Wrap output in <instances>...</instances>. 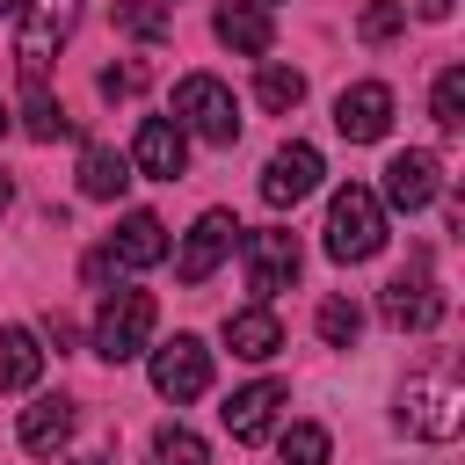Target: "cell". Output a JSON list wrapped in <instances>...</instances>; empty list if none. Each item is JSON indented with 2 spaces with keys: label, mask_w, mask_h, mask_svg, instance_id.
Instances as JSON below:
<instances>
[{
  "label": "cell",
  "mask_w": 465,
  "mask_h": 465,
  "mask_svg": "<svg viewBox=\"0 0 465 465\" xmlns=\"http://www.w3.org/2000/svg\"><path fill=\"white\" fill-rule=\"evenodd\" d=\"M400 429H407V436H429V443H450V436L465 429V385H458L450 363L414 371V378L400 385Z\"/></svg>",
  "instance_id": "1"
},
{
  "label": "cell",
  "mask_w": 465,
  "mask_h": 465,
  "mask_svg": "<svg viewBox=\"0 0 465 465\" xmlns=\"http://www.w3.org/2000/svg\"><path fill=\"white\" fill-rule=\"evenodd\" d=\"M378 247H385V203H378V189H363V182L334 189V203H327V254L334 262H371Z\"/></svg>",
  "instance_id": "2"
},
{
  "label": "cell",
  "mask_w": 465,
  "mask_h": 465,
  "mask_svg": "<svg viewBox=\"0 0 465 465\" xmlns=\"http://www.w3.org/2000/svg\"><path fill=\"white\" fill-rule=\"evenodd\" d=\"M174 124H182V138L196 131L203 145H232L240 138V102H232V87L218 73H189L174 87Z\"/></svg>",
  "instance_id": "3"
},
{
  "label": "cell",
  "mask_w": 465,
  "mask_h": 465,
  "mask_svg": "<svg viewBox=\"0 0 465 465\" xmlns=\"http://www.w3.org/2000/svg\"><path fill=\"white\" fill-rule=\"evenodd\" d=\"M153 320H160L153 291H109L102 312H94V356H102V363H131V356H145Z\"/></svg>",
  "instance_id": "4"
},
{
  "label": "cell",
  "mask_w": 465,
  "mask_h": 465,
  "mask_svg": "<svg viewBox=\"0 0 465 465\" xmlns=\"http://www.w3.org/2000/svg\"><path fill=\"white\" fill-rule=\"evenodd\" d=\"M22 36H15V58H22V80H44V65H51V51L80 29V0H29L22 15Z\"/></svg>",
  "instance_id": "5"
},
{
  "label": "cell",
  "mask_w": 465,
  "mask_h": 465,
  "mask_svg": "<svg viewBox=\"0 0 465 465\" xmlns=\"http://www.w3.org/2000/svg\"><path fill=\"white\" fill-rule=\"evenodd\" d=\"M240 254H247V283H254V298L269 305V298H283L291 283H298V232H283V225H262V232H240Z\"/></svg>",
  "instance_id": "6"
},
{
  "label": "cell",
  "mask_w": 465,
  "mask_h": 465,
  "mask_svg": "<svg viewBox=\"0 0 465 465\" xmlns=\"http://www.w3.org/2000/svg\"><path fill=\"white\" fill-rule=\"evenodd\" d=\"M153 392L160 400H203L211 392V349L196 341V334H174V341H160L153 349Z\"/></svg>",
  "instance_id": "7"
},
{
  "label": "cell",
  "mask_w": 465,
  "mask_h": 465,
  "mask_svg": "<svg viewBox=\"0 0 465 465\" xmlns=\"http://www.w3.org/2000/svg\"><path fill=\"white\" fill-rule=\"evenodd\" d=\"M378 312H385V327H400V334H421V327H436V320H443V291H436V276H429V262H421V254H414V269H407V276H392V283H385Z\"/></svg>",
  "instance_id": "8"
},
{
  "label": "cell",
  "mask_w": 465,
  "mask_h": 465,
  "mask_svg": "<svg viewBox=\"0 0 465 465\" xmlns=\"http://www.w3.org/2000/svg\"><path fill=\"white\" fill-rule=\"evenodd\" d=\"M334 131H341L349 145H378V138L392 131V87H385V80H356V87H341V102H334Z\"/></svg>",
  "instance_id": "9"
},
{
  "label": "cell",
  "mask_w": 465,
  "mask_h": 465,
  "mask_svg": "<svg viewBox=\"0 0 465 465\" xmlns=\"http://www.w3.org/2000/svg\"><path fill=\"white\" fill-rule=\"evenodd\" d=\"M312 189H320V153H312L305 138L276 145V153H269V167H262V203L291 211V203H305Z\"/></svg>",
  "instance_id": "10"
},
{
  "label": "cell",
  "mask_w": 465,
  "mask_h": 465,
  "mask_svg": "<svg viewBox=\"0 0 465 465\" xmlns=\"http://www.w3.org/2000/svg\"><path fill=\"white\" fill-rule=\"evenodd\" d=\"M436 189H443L436 153L407 145V153H392V160H385V196H378V203H392V211H429V203H436Z\"/></svg>",
  "instance_id": "11"
},
{
  "label": "cell",
  "mask_w": 465,
  "mask_h": 465,
  "mask_svg": "<svg viewBox=\"0 0 465 465\" xmlns=\"http://www.w3.org/2000/svg\"><path fill=\"white\" fill-rule=\"evenodd\" d=\"M232 211H203L196 225H189V240H182V254H174V276L182 283H211V269L232 254Z\"/></svg>",
  "instance_id": "12"
},
{
  "label": "cell",
  "mask_w": 465,
  "mask_h": 465,
  "mask_svg": "<svg viewBox=\"0 0 465 465\" xmlns=\"http://www.w3.org/2000/svg\"><path fill=\"white\" fill-rule=\"evenodd\" d=\"M218 414H225L232 443H269V436H276V414H283V385H276V378H254V385H240Z\"/></svg>",
  "instance_id": "13"
},
{
  "label": "cell",
  "mask_w": 465,
  "mask_h": 465,
  "mask_svg": "<svg viewBox=\"0 0 465 465\" xmlns=\"http://www.w3.org/2000/svg\"><path fill=\"white\" fill-rule=\"evenodd\" d=\"M182 160H189L182 124H174V116H145V124H138V138H131V167H138V174H153V182H174V174H182Z\"/></svg>",
  "instance_id": "14"
},
{
  "label": "cell",
  "mask_w": 465,
  "mask_h": 465,
  "mask_svg": "<svg viewBox=\"0 0 465 465\" xmlns=\"http://www.w3.org/2000/svg\"><path fill=\"white\" fill-rule=\"evenodd\" d=\"M211 29H218V44H225V51H240V58H269V44H276L269 7H254V0H225Z\"/></svg>",
  "instance_id": "15"
},
{
  "label": "cell",
  "mask_w": 465,
  "mask_h": 465,
  "mask_svg": "<svg viewBox=\"0 0 465 465\" xmlns=\"http://www.w3.org/2000/svg\"><path fill=\"white\" fill-rule=\"evenodd\" d=\"M225 349L247 356V363H269L283 349V320L269 305H247V312H225Z\"/></svg>",
  "instance_id": "16"
},
{
  "label": "cell",
  "mask_w": 465,
  "mask_h": 465,
  "mask_svg": "<svg viewBox=\"0 0 465 465\" xmlns=\"http://www.w3.org/2000/svg\"><path fill=\"white\" fill-rule=\"evenodd\" d=\"M73 443V400H36V407H22V450L29 458H58Z\"/></svg>",
  "instance_id": "17"
},
{
  "label": "cell",
  "mask_w": 465,
  "mask_h": 465,
  "mask_svg": "<svg viewBox=\"0 0 465 465\" xmlns=\"http://www.w3.org/2000/svg\"><path fill=\"white\" fill-rule=\"evenodd\" d=\"M109 254H116V269H153V262H167V225H160L153 211H131V218L116 225Z\"/></svg>",
  "instance_id": "18"
},
{
  "label": "cell",
  "mask_w": 465,
  "mask_h": 465,
  "mask_svg": "<svg viewBox=\"0 0 465 465\" xmlns=\"http://www.w3.org/2000/svg\"><path fill=\"white\" fill-rule=\"evenodd\" d=\"M44 378V341L29 327H0V392H29Z\"/></svg>",
  "instance_id": "19"
},
{
  "label": "cell",
  "mask_w": 465,
  "mask_h": 465,
  "mask_svg": "<svg viewBox=\"0 0 465 465\" xmlns=\"http://www.w3.org/2000/svg\"><path fill=\"white\" fill-rule=\"evenodd\" d=\"M124 189H131V160L109 153V145H87V153H80V196L109 203V196H124Z\"/></svg>",
  "instance_id": "20"
},
{
  "label": "cell",
  "mask_w": 465,
  "mask_h": 465,
  "mask_svg": "<svg viewBox=\"0 0 465 465\" xmlns=\"http://www.w3.org/2000/svg\"><path fill=\"white\" fill-rule=\"evenodd\" d=\"M22 131L44 138V145H51V138H73V116L58 109V94H51L44 80H22Z\"/></svg>",
  "instance_id": "21"
},
{
  "label": "cell",
  "mask_w": 465,
  "mask_h": 465,
  "mask_svg": "<svg viewBox=\"0 0 465 465\" xmlns=\"http://www.w3.org/2000/svg\"><path fill=\"white\" fill-rule=\"evenodd\" d=\"M429 116H436V131H458V124H465V65H443V73H436Z\"/></svg>",
  "instance_id": "22"
},
{
  "label": "cell",
  "mask_w": 465,
  "mask_h": 465,
  "mask_svg": "<svg viewBox=\"0 0 465 465\" xmlns=\"http://www.w3.org/2000/svg\"><path fill=\"white\" fill-rule=\"evenodd\" d=\"M153 465H211V450H203L196 429L167 421V429H153Z\"/></svg>",
  "instance_id": "23"
},
{
  "label": "cell",
  "mask_w": 465,
  "mask_h": 465,
  "mask_svg": "<svg viewBox=\"0 0 465 465\" xmlns=\"http://www.w3.org/2000/svg\"><path fill=\"white\" fill-rule=\"evenodd\" d=\"M254 94H262V109H298L305 102V73L298 65H262V80H254Z\"/></svg>",
  "instance_id": "24"
},
{
  "label": "cell",
  "mask_w": 465,
  "mask_h": 465,
  "mask_svg": "<svg viewBox=\"0 0 465 465\" xmlns=\"http://www.w3.org/2000/svg\"><path fill=\"white\" fill-rule=\"evenodd\" d=\"M276 450H283V465H327V450H334V443H327V429H320V421H291V429L276 436Z\"/></svg>",
  "instance_id": "25"
},
{
  "label": "cell",
  "mask_w": 465,
  "mask_h": 465,
  "mask_svg": "<svg viewBox=\"0 0 465 465\" xmlns=\"http://www.w3.org/2000/svg\"><path fill=\"white\" fill-rule=\"evenodd\" d=\"M356 334H363V312H356L349 298H320V341H327V349H349Z\"/></svg>",
  "instance_id": "26"
},
{
  "label": "cell",
  "mask_w": 465,
  "mask_h": 465,
  "mask_svg": "<svg viewBox=\"0 0 465 465\" xmlns=\"http://www.w3.org/2000/svg\"><path fill=\"white\" fill-rule=\"evenodd\" d=\"M400 29H407V0H371V7H363V22H356V36H363V44H392Z\"/></svg>",
  "instance_id": "27"
},
{
  "label": "cell",
  "mask_w": 465,
  "mask_h": 465,
  "mask_svg": "<svg viewBox=\"0 0 465 465\" xmlns=\"http://www.w3.org/2000/svg\"><path fill=\"white\" fill-rule=\"evenodd\" d=\"M116 22H124L131 36H145V44L167 36V7H160V0H116Z\"/></svg>",
  "instance_id": "28"
},
{
  "label": "cell",
  "mask_w": 465,
  "mask_h": 465,
  "mask_svg": "<svg viewBox=\"0 0 465 465\" xmlns=\"http://www.w3.org/2000/svg\"><path fill=\"white\" fill-rule=\"evenodd\" d=\"M138 87H145V65H102V94L109 102H131Z\"/></svg>",
  "instance_id": "29"
},
{
  "label": "cell",
  "mask_w": 465,
  "mask_h": 465,
  "mask_svg": "<svg viewBox=\"0 0 465 465\" xmlns=\"http://www.w3.org/2000/svg\"><path fill=\"white\" fill-rule=\"evenodd\" d=\"M109 269H116V254H109V247H94V254H87V283H109Z\"/></svg>",
  "instance_id": "30"
},
{
  "label": "cell",
  "mask_w": 465,
  "mask_h": 465,
  "mask_svg": "<svg viewBox=\"0 0 465 465\" xmlns=\"http://www.w3.org/2000/svg\"><path fill=\"white\" fill-rule=\"evenodd\" d=\"M450 7H458V0H414V15H421V22H450Z\"/></svg>",
  "instance_id": "31"
},
{
  "label": "cell",
  "mask_w": 465,
  "mask_h": 465,
  "mask_svg": "<svg viewBox=\"0 0 465 465\" xmlns=\"http://www.w3.org/2000/svg\"><path fill=\"white\" fill-rule=\"evenodd\" d=\"M7 203H15V182H7V174H0V211H7Z\"/></svg>",
  "instance_id": "32"
},
{
  "label": "cell",
  "mask_w": 465,
  "mask_h": 465,
  "mask_svg": "<svg viewBox=\"0 0 465 465\" xmlns=\"http://www.w3.org/2000/svg\"><path fill=\"white\" fill-rule=\"evenodd\" d=\"M7 124H15V109H7V102H0V138H7Z\"/></svg>",
  "instance_id": "33"
},
{
  "label": "cell",
  "mask_w": 465,
  "mask_h": 465,
  "mask_svg": "<svg viewBox=\"0 0 465 465\" xmlns=\"http://www.w3.org/2000/svg\"><path fill=\"white\" fill-rule=\"evenodd\" d=\"M22 7H29V0H0V15H22Z\"/></svg>",
  "instance_id": "34"
},
{
  "label": "cell",
  "mask_w": 465,
  "mask_h": 465,
  "mask_svg": "<svg viewBox=\"0 0 465 465\" xmlns=\"http://www.w3.org/2000/svg\"><path fill=\"white\" fill-rule=\"evenodd\" d=\"M73 465H109V458H73Z\"/></svg>",
  "instance_id": "35"
},
{
  "label": "cell",
  "mask_w": 465,
  "mask_h": 465,
  "mask_svg": "<svg viewBox=\"0 0 465 465\" xmlns=\"http://www.w3.org/2000/svg\"><path fill=\"white\" fill-rule=\"evenodd\" d=\"M254 7H276V0H254Z\"/></svg>",
  "instance_id": "36"
},
{
  "label": "cell",
  "mask_w": 465,
  "mask_h": 465,
  "mask_svg": "<svg viewBox=\"0 0 465 465\" xmlns=\"http://www.w3.org/2000/svg\"><path fill=\"white\" fill-rule=\"evenodd\" d=\"M160 7H174V0H160Z\"/></svg>",
  "instance_id": "37"
}]
</instances>
